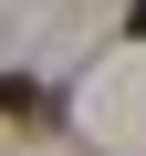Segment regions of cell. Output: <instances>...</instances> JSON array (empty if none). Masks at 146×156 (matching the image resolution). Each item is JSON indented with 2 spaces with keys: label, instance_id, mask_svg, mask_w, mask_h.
Instances as JSON below:
<instances>
[{
  "label": "cell",
  "instance_id": "cell-2",
  "mask_svg": "<svg viewBox=\"0 0 146 156\" xmlns=\"http://www.w3.org/2000/svg\"><path fill=\"white\" fill-rule=\"evenodd\" d=\"M136 31H146V0H136Z\"/></svg>",
  "mask_w": 146,
  "mask_h": 156
},
{
  "label": "cell",
  "instance_id": "cell-1",
  "mask_svg": "<svg viewBox=\"0 0 146 156\" xmlns=\"http://www.w3.org/2000/svg\"><path fill=\"white\" fill-rule=\"evenodd\" d=\"M0 115H52V104H42L31 83H0Z\"/></svg>",
  "mask_w": 146,
  "mask_h": 156
}]
</instances>
